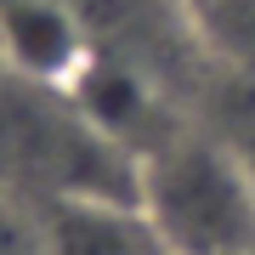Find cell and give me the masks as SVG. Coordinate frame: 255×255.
Here are the masks:
<instances>
[{
    "label": "cell",
    "mask_w": 255,
    "mask_h": 255,
    "mask_svg": "<svg viewBox=\"0 0 255 255\" xmlns=\"http://www.w3.org/2000/svg\"><path fill=\"white\" fill-rule=\"evenodd\" d=\"M136 210L176 255H250L255 164L238 142L182 125L136 164Z\"/></svg>",
    "instance_id": "6da1fadb"
},
{
    "label": "cell",
    "mask_w": 255,
    "mask_h": 255,
    "mask_svg": "<svg viewBox=\"0 0 255 255\" xmlns=\"http://www.w3.org/2000/svg\"><path fill=\"white\" fill-rule=\"evenodd\" d=\"M97 57L91 23L74 0H0V68L28 85L74 91Z\"/></svg>",
    "instance_id": "7a4b0ae2"
},
{
    "label": "cell",
    "mask_w": 255,
    "mask_h": 255,
    "mask_svg": "<svg viewBox=\"0 0 255 255\" xmlns=\"http://www.w3.org/2000/svg\"><path fill=\"white\" fill-rule=\"evenodd\" d=\"M46 255H176L130 199H63L40 210Z\"/></svg>",
    "instance_id": "3957f363"
},
{
    "label": "cell",
    "mask_w": 255,
    "mask_h": 255,
    "mask_svg": "<svg viewBox=\"0 0 255 255\" xmlns=\"http://www.w3.org/2000/svg\"><path fill=\"white\" fill-rule=\"evenodd\" d=\"M193 28H199L210 68L255 85V0H199Z\"/></svg>",
    "instance_id": "277c9868"
},
{
    "label": "cell",
    "mask_w": 255,
    "mask_h": 255,
    "mask_svg": "<svg viewBox=\"0 0 255 255\" xmlns=\"http://www.w3.org/2000/svg\"><path fill=\"white\" fill-rule=\"evenodd\" d=\"M187 6H199V0H187Z\"/></svg>",
    "instance_id": "5b68a950"
},
{
    "label": "cell",
    "mask_w": 255,
    "mask_h": 255,
    "mask_svg": "<svg viewBox=\"0 0 255 255\" xmlns=\"http://www.w3.org/2000/svg\"><path fill=\"white\" fill-rule=\"evenodd\" d=\"M250 255H255V250H250Z\"/></svg>",
    "instance_id": "8992f818"
}]
</instances>
